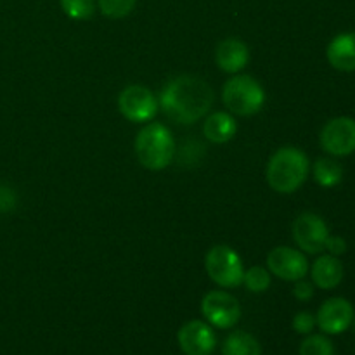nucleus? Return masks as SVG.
<instances>
[{
    "mask_svg": "<svg viewBox=\"0 0 355 355\" xmlns=\"http://www.w3.org/2000/svg\"><path fill=\"white\" fill-rule=\"evenodd\" d=\"M62 12L75 21H85L94 16L96 2L94 0H59Z\"/></svg>",
    "mask_w": 355,
    "mask_h": 355,
    "instance_id": "19",
    "label": "nucleus"
},
{
    "mask_svg": "<svg viewBox=\"0 0 355 355\" xmlns=\"http://www.w3.org/2000/svg\"><path fill=\"white\" fill-rule=\"evenodd\" d=\"M180 350L186 355H211L217 347V336L210 324L203 321H189L179 329Z\"/></svg>",
    "mask_w": 355,
    "mask_h": 355,
    "instance_id": "11",
    "label": "nucleus"
},
{
    "mask_svg": "<svg viewBox=\"0 0 355 355\" xmlns=\"http://www.w3.org/2000/svg\"><path fill=\"white\" fill-rule=\"evenodd\" d=\"M250 51L239 38H225L215 51V62L225 73H238L248 64Z\"/></svg>",
    "mask_w": 355,
    "mask_h": 355,
    "instance_id": "13",
    "label": "nucleus"
},
{
    "mask_svg": "<svg viewBox=\"0 0 355 355\" xmlns=\"http://www.w3.org/2000/svg\"><path fill=\"white\" fill-rule=\"evenodd\" d=\"M343 279V266L338 257L322 255L312 266V281L321 290H333Z\"/></svg>",
    "mask_w": 355,
    "mask_h": 355,
    "instance_id": "15",
    "label": "nucleus"
},
{
    "mask_svg": "<svg viewBox=\"0 0 355 355\" xmlns=\"http://www.w3.org/2000/svg\"><path fill=\"white\" fill-rule=\"evenodd\" d=\"M324 250H328L329 255L340 257L342 253L347 252L345 239L340 238V236H328V239H326Z\"/></svg>",
    "mask_w": 355,
    "mask_h": 355,
    "instance_id": "25",
    "label": "nucleus"
},
{
    "mask_svg": "<svg viewBox=\"0 0 355 355\" xmlns=\"http://www.w3.org/2000/svg\"><path fill=\"white\" fill-rule=\"evenodd\" d=\"M135 155L144 168L158 172L166 168L175 156V141L163 123H149L135 137Z\"/></svg>",
    "mask_w": 355,
    "mask_h": 355,
    "instance_id": "3",
    "label": "nucleus"
},
{
    "mask_svg": "<svg viewBox=\"0 0 355 355\" xmlns=\"http://www.w3.org/2000/svg\"><path fill=\"white\" fill-rule=\"evenodd\" d=\"M314 179L322 187H335L342 182L343 168L338 162L329 158H321L314 165Z\"/></svg>",
    "mask_w": 355,
    "mask_h": 355,
    "instance_id": "18",
    "label": "nucleus"
},
{
    "mask_svg": "<svg viewBox=\"0 0 355 355\" xmlns=\"http://www.w3.org/2000/svg\"><path fill=\"white\" fill-rule=\"evenodd\" d=\"M329 231L326 222L315 214H302L293 222V239L305 253H321L324 250Z\"/></svg>",
    "mask_w": 355,
    "mask_h": 355,
    "instance_id": "8",
    "label": "nucleus"
},
{
    "mask_svg": "<svg viewBox=\"0 0 355 355\" xmlns=\"http://www.w3.org/2000/svg\"><path fill=\"white\" fill-rule=\"evenodd\" d=\"M236 130H238V125H236L234 118L229 113H222V111L210 114L203 125L205 137L214 144L229 142L236 135Z\"/></svg>",
    "mask_w": 355,
    "mask_h": 355,
    "instance_id": "16",
    "label": "nucleus"
},
{
    "mask_svg": "<svg viewBox=\"0 0 355 355\" xmlns=\"http://www.w3.org/2000/svg\"><path fill=\"white\" fill-rule=\"evenodd\" d=\"M214 97V89L203 78L180 75L163 87L158 104L172 121L193 125L211 110Z\"/></svg>",
    "mask_w": 355,
    "mask_h": 355,
    "instance_id": "1",
    "label": "nucleus"
},
{
    "mask_svg": "<svg viewBox=\"0 0 355 355\" xmlns=\"http://www.w3.org/2000/svg\"><path fill=\"white\" fill-rule=\"evenodd\" d=\"M321 146L333 156H349L355 151V120L349 116L333 118L321 130Z\"/></svg>",
    "mask_w": 355,
    "mask_h": 355,
    "instance_id": "9",
    "label": "nucleus"
},
{
    "mask_svg": "<svg viewBox=\"0 0 355 355\" xmlns=\"http://www.w3.org/2000/svg\"><path fill=\"white\" fill-rule=\"evenodd\" d=\"M14 208H16V193L10 187L0 184V214H7Z\"/></svg>",
    "mask_w": 355,
    "mask_h": 355,
    "instance_id": "24",
    "label": "nucleus"
},
{
    "mask_svg": "<svg viewBox=\"0 0 355 355\" xmlns=\"http://www.w3.org/2000/svg\"><path fill=\"white\" fill-rule=\"evenodd\" d=\"M158 99L149 89L142 85H130L118 96V110L134 123H146L158 113Z\"/></svg>",
    "mask_w": 355,
    "mask_h": 355,
    "instance_id": "7",
    "label": "nucleus"
},
{
    "mask_svg": "<svg viewBox=\"0 0 355 355\" xmlns=\"http://www.w3.org/2000/svg\"><path fill=\"white\" fill-rule=\"evenodd\" d=\"M300 355H335V347L322 335H311L302 342Z\"/></svg>",
    "mask_w": 355,
    "mask_h": 355,
    "instance_id": "22",
    "label": "nucleus"
},
{
    "mask_svg": "<svg viewBox=\"0 0 355 355\" xmlns=\"http://www.w3.org/2000/svg\"><path fill=\"white\" fill-rule=\"evenodd\" d=\"M201 314L208 324L218 329H229L238 324L241 318L239 302L227 291H210L201 302Z\"/></svg>",
    "mask_w": 355,
    "mask_h": 355,
    "instance_id": "6",
    "label": "nucleus"
},
{
    "mask_svg": "<svg viewBox=\"0 0 355 355\" xmlns=\"http://www.w3.org/2000/svg\"><path fill=\"white\" fill-rule=\"evenodd\" d=\"M269 272L283 281H300L307 276L309 262L305 255L298 250L288 246H277L267 257Z\"/></svg>",
    "mask_w": 355,
    "mask_h": 355,
    "instance_id": "10",
    "label": "nucleus"
},
{
    "mask_svg": "<svg viewBox=\"0 0 355 355\" xmlns=\"http://www.w3.org/2000/svg\"><path fill=\"white\" fill-rule=\"evenodd\" d=\"M293 295H295V298H297V300L307 302V300H311L312 297H314V288H312L311 283L300 279V281H297V284H295Z\"/></svg>",
    "mask_w": 355,
    "mask_h": 355,
    "instance_id": "26",
    "label": "nucleus"
},
{
    "mask_svg": "<svg viewBox=\"0 0 355 355\" xmlns=\"http://www.w3.org/2000/svg\"><path fill=\"white\" fill-rule=\"evenodd\" d=\"M205 269L215 284L222 288H238L243 284L245 267L238 253L227 245L211 246L205 259Z\"/></svg>",
    "mask_w": 355,
    "mask_h": 355,
    "instance_id": "5",
    "label": "nucleus"
},
{
    "mask_svg": "<svg viewBox=\"0 0 355 355\" xmlns=\"http://www.w3.org/2000/svg\"><path fill=\"white\" fill-rule=\"evenodd\" d=\"M243 284H245L252 293H263V291L269 290L270 286V272L259 266L250 267L248 270H245Z\"/></svg>",
    "mask_w": 355,
    "mask_h": 355,
    "instance_id": "20",
    "label": "nucleus"
},
{
    "mask_svg": "<svg viewBox=\"0 0 355 355\" xmlns=\"http://www.w3.org/2000/svg\"><path fill=\"white\" fill-rule=\"evenodd\" d=\"M135 3L137 0H97V6H99L103 16L110 17V19L127 17L134 10Z\"/></svg>",
    "mask_w": 355,
    "mask_h": 355,
    "instance_id": "21",
    "label": "nucleus"
},
{
    "mask_svg": "<svg viewBox=\"0 0 355 355\" xmlns=\"http://www.w3.org/2000/svg\"><path fill=\"white\" fill-rule=\"evenodd\" d=\"M222 355H262V347L250 333L232 331L222 343Z\"/></svg>",
    "mask_w": 355,
    "mask_h": 355,
    "instance_id": "17",
    "label": "nucleus"
},
{
    "mask_svg": "<svg viewBox=\"0 0 355 355\" xmlns=\"http://www.w3.org/2000/svg\"><path fill=\"white\" fill-rule=\"evenodd\" d=\"M354 322V307L345 298H329L321 305L315 324L326 335H340Z\"/></svg>",
    "mask_w": 355,
    "mask_h": 355,
    "instance_id": "12",
    "label": "nucleus"
},
{
    "mask_svg": "<svg viewBox=\"0 0 355 355\" xmlns=\"http://www.w3.org/2000/svg\"><path fill=\"white\" fill-rule=\"evenodd\" d=\"M311 163L302 149L286 146L270 156L267 165V182L279 194H291L307 180Z\"/></svg>",
    "mask_w": 355,
    "mask_h": 355,
    "instance_id": "2",
    "label": "nucleus"
},
{
    "mask_svg": "<svg viewBox=\"0 0 355 355\" xmlns=\"http://www.w3.org/2000/svg\"><path fill=\"white\" fill-rule=\"evenodd\" d=\"M222 101L231 113L238 116H252L266 104V90L253 76L238 75L225 82Z\"/></svg>",
    "mask_w": 355,
    "mask_h": 355,
    "instance_id": "4",
    "label": "nucleus"
},
{
    "mask_svg": "<svg viewBox=\"0 0 355 355\" xmlns=\"http://www.w3.org/2000/svg\"><path fill=\"white\" fill-rule=\"evenodd\" d=\"M315 328V318L311 312H298L293 319V329L300 335H311Z\"/></svg>",
    "mask_w": 355,
    "mask_h": 355,
    "instance_id": "23",
    "label": "nucleus"
},
{
    "mask_svg": "<svg viewBox=\"0 0 355 355\" xmlns=\"http://www.w3.org/2000/svg\"><path fill=\"white\" fill-rule=\"evenodd\" d=\"M326 55L333 68L355 71V33H340L329 42Z\"/></svg>",
    "mask_w": 355,
    "mask_h": 355,
    "instance_id": "14",
    "label": "nucleus"
}]
</instances>
